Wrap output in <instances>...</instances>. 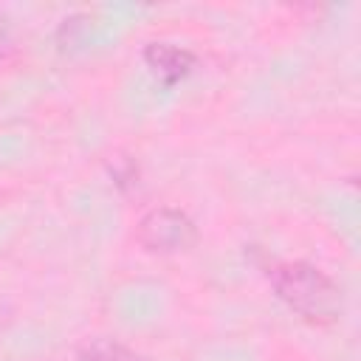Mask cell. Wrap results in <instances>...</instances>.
<instances>
[{
    "label": "cell",
    "instance_id": "1",
    "mask_svg": "<svg viewBox=\"0 0 361 361\" xmlns=\"http://www.w3.org/2000/svg\"><path fill=\"white\" fill-rule=\"evenodd\" d=\"M271 285L279 299L310 322H333L341 313V290L307 262H282L271 268Z\"/></svg>",
    "mask_w": 361,
    "mask_h": 361
},
{
    "label": "cell",
    "instance_id": "2",
    "mask_svg": "<svg viewBox=\"0 0 361 361\" xmlns=\"http://www.w3.org/2000/svg\"><path fill=\"white\" fill-rule=\"evenodd\" d=\"M135 237L144 248L158 251V254H175V251H186L195 245L197 231L195 223L178 212V209H152L141 217Z\"/></svg>",
    "mask_w": 361,
    "mask_h": 361
},
{
    "label": "cell",
    "instance_id": "3",
    "mask_svg": "<svg viewBox=\"0 0 361 361\" xmlns=\"http://www.w3.org/2000/svg\"><path fill=\"white\" fill-rule=\"evenodd\" d=\"M144 59H147V65L164 82H178L192 68V54L183 51V48H178V45H169V42H152V45H147Z\"/></svg>",
    "mask_w": 361,
    "mask_h": 361
},
{
    "label": "cell",
    "instance_id": "4",
    "mask_svg": "<svg viewBox=\"0 0 361 361\" xmlns=\"http://www.w3.org/2000/svg\"><path fill=\"white\" fill-rule=\"evenodd\" d=\"M85 361H141L138 355H133L130 350H124L121 344L113 341H93L85 350Z\"/></svg>",
    "mask_w": 361,
    "mask_h": 361
},
{
    "label": "cell",
    "instance_id": "5",
    "mask_svg": "<svg viewBox=\"0 0 361 361\" xmlns=\"http://www.w3.org/2000/svg\"><path fill=\"white\" fill-rule=\"evenodd\" d=\"M11 51V37H8V28L3 25V17H0V56H6Z\"/></svg>",
    "mask_w": 361,
    "mask_h": 361
}]
</instances>
